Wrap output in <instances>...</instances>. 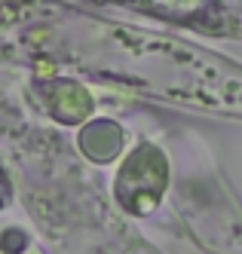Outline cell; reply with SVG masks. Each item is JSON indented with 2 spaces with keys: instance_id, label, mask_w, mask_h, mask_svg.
Returning a JSON list of instances; mask_svg holds the SVG:
<instances>
[{
  "instance_id": "1",
  "label": "cell",
  "mask_w": 242,
  "mask_h": 254,
  "mask_svg": "<svg viewBox=\"0 0 242 254\" xmlns=\"http://www.w3.org/2000/svg\"><path fill=\"white\" fill-rule=\"evenodd\" d=\"M162 159L154 153V150H141V153H135L132 159H129V166H126V172H123V178H120V187H123V202H129V205H138V193H144V202H147V208H151L154 202H157V193H160V187H162Z\"/></svg>"
},
{
  "instance_id": "2",
  "label": "cell",
  "mask_w": 242,
  "mask_h": 254,
  "mask_svg": "<svg viewBox=\"0 0 242 254\" xmlns=\"http://www.w3.org/2000/svg\"><path fill=\"white\" fill-rule=\"evenodd\" d=\"M65 89V104L59 101L55 104V111H59V117L62 120H80V117H86L89 114V95L83 92L80 86H62Z\"/></svg>"
}]
</instances>
